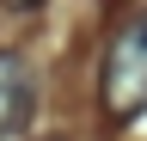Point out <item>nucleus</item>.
<instances>
[{
    "instance_id": "f257e3e1",
    "label": "nucleus",
    "mask_w": 147,
    "mask_h": 141,
    "mask_svg": "<svg viewBox=\"0 0 147 141\" xmlns=\"http://www.w3.org/2000/svg\"><path fill=\"white\" fill-rule=\"evenodd\" d=\"M98 98H104L110 123H129L147 111V6L110 37L104 67H98Z\"/></svg>"
},
{
    "instance_id": "f03ea898",
    "label": "nucleus",
    "mask_w": 147,
    "mask_h": 141,
    "mask_svg": "<svg viewBox=\"0 0 147 141\" xmlns=\"http://www.w3.org/2000/svg\"><path fill=\"white\" fill-rule=\"evenodd\" d=\"M37 117V74L18 49H0V141L25 135Z\"/></svg>"
},
{
    "instance_id": "7ed1b4c3",
    "label": "nucleus",
    "mask_w": 147,
    "mask_h": 141,
    "mask_svg": "<svg viewBox=\"0 0 147 141\" xmlns=\"http://www.w3.org/2000/svg\"><path fill=\"white\" fill-rule=\"evenodd\" d=\"M0 6H12V12H37L43 0H0Z\"/></svg>"
}]
</instances>
